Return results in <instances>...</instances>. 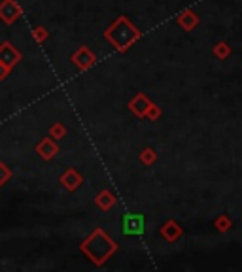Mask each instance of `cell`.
Wrapping results in <instances>:
<instances>
[{
	"instance_id": "1",
	"label": "cell",
	"mask_w": 242,
	"mask_h": 272,
	"mask_svg": "<svg viewBox=\"0 0 242 272\" xmlns=\"http://www.w3.org/2000/svg\"><path fill=\"white\" fill-rule=\"evenodd\" d=\"M144 217L142 215H127L125 217V232L127 234H135V232H142V225Z\"/></svg>"
}]
</instances>
